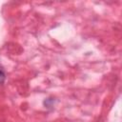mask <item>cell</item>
Here are the masks:
<instances>
[{
    "mask_svg": "<svg viewBox=\"0 0 122 122\" xmlns=\"http://www.w3.org/2000/svg\"><path fill=\"white\" fill-rule=\"evenodd\" d=\"M5 78H6V75H5L4 71L2 70H0V84H2L5 81Z\"/></svg>",
    "mask_w": 122,
    "mask_h": 122,
    "instance_id": "6da1fadb",
    "label": "cell"
}]
</instances>
